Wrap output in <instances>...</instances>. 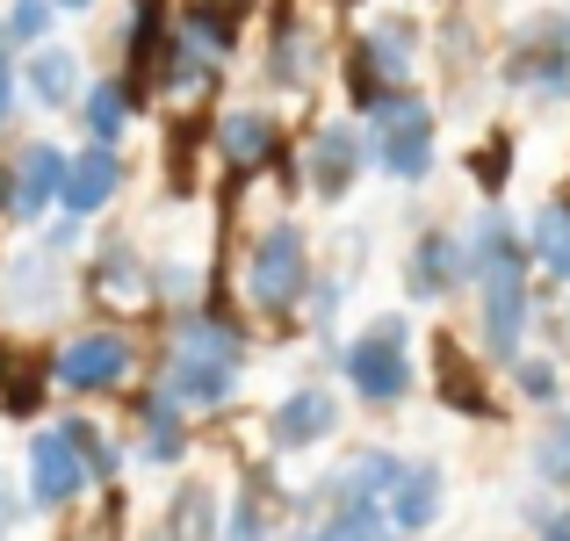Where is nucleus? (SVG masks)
<instances>
[{"instance_id":"obj_1","label":"nucleus","mask_w":570,"mask_h":541,"mask_svg":"<svg viewBox=\"0 0 570 541\" xmlns=\"http://www.w3.org/2000/svg\"><path fill=\"white\" fill-rule=\"evenodd\" d=\"M470 253H476V282H484V340H491V354H513L528 318H534V304H528V260L534 253L520 246V232L499 209L476 224Z\"/></svg>"},{"instance_id":"obj_2","label":"nucleus","mask_w":570,"mask_h":541,"mask_svg":"<svg viewBox=\"0 0 570 541\" xmlns=\"http://www.w3.org/2000/svg\"><path fill=\"white\" fill-rule=\"evenodd\" d=\"M238 361H246L238 325L209 318V311H188V318H174V340H167V397L174 404H224L238 390Z\"/></svg>"},{"instance_id":"obj_3","label":"nucleus","mask_w":570,"mask_h":541,"mask_svg":"<svg viewBox=\"0 0 570 541\" xmlns=\"http://www.w3.org/2000/svg\"><path fill=\"white\" fill-rule=\"evenodd\" d=\"M368 153L390 180H426L433 174V109L404 87L368 101Z\"/></svg>"},{"instance_id":"obj_4","label":"nucleus","mask_w":570,"mask_h":541,"mask_svg":"<svg viewBox=\"0 0 570 541\" xmlns=\"http://www.w3.org/2000/svg\"><path fill=\"white\" fill-rule=\"evenodd\" d=\"M311 289V246L296 224H267L261 238L246 246V304L261 318H282L296 311V296Z\"/></svg>"},{"instance_id":"obj_5","label":"nucleus","mask_w":570,"mask_h":541,"mask_svg":"<svg viewBox=\"0 0 570 541\" xmlns=\"http://www.w3.org/2000/svg\"><path fill=\"white\" fill-rule=\"evenodd\" d=\"M404 318H376L362 340L347 347V375H354V390H362L368 404H397L404 390H412V361H404Z\"/></svg>"},{"instance_id":"obj_6","label":"nucleus","mask_w":570,"mask_h":541,"mask_svg":"<svg viewBox=\"0 0 570 541\" xmlns=\"http://www.w3.org/2000/svg\"><path fill=\"white\" fill-rule=\"evenodd\" d=\"M66 159L51 138H29L22 153L8 159V217L14 224H43L58 209V195H66Z\"/></svg>"},{"instance_id":"obj_7","label":"nucleus","mask_w":570,"mask_h":541,"mask_svg":"<svg viewBox=\"0 0 570 541\" xmlns=\"http://www.w3.org/2000/svg\"><path fill=\"white\" fill-rule=\"evenodd\" d=\"M563 29L570 22H549V14L520 29L513 51H505V80H513V87H534V95H549V101L570 95V43H563Z\"/></svg>"},{"instance_id":"obj_8","label":"nucleus","mask_w":570,"mask_h":541,"mask_svg":"<svg viewBox=\"0 0 570 541\" xmlns=\"http://www.w3.org/2000/svg\"><path fill=\"white\" fill-rule=\"evenodd\" d=\"M130 368H138V347H130L124 333H109V325H101V333H72L51 361V375L66 390H116Z\"/></svg>"},{"instance_id":"obj_9","label":"nucleus","mask_w":570,"mask_h":541,"mask_svg":"<svg viewBox=\"0 0 570 541\" xmlns=\"http://www.w3.org/2000/svg\"><path fill=\"white\" fill-rule=\"evenodd\" d=\"M87 476H95V470H87L72 426H51V433L29 441V499H37V505H72L87 491Z\"/></svg>"},{"instance_id":"obj_10","label":"nucleus","mask_w":570,"mask_h":541,"mask_svg":"<svg viewBox=\"0 0 570 541\" xmlns=\"http://www.w3.org/2000/svg\"><path fill=\"white\" fill-rule=\"evenodd\" d=\"M116 188H124V153L87 138L80 153L66 159V195H58V209H66V217H101V209L116 203Z\"/></svg>"},{"instance_id":"obj_11","label":"nucleus","mask_w":570,"mask_h":541,"mask_svg":"<svg viewBox=\"0 0 570 541\" xmlns=\"http://www.w3.org/2000/svg\"><path fill=\"white\" fill-rule=\"evenodd\" d=\"M362 159H368V138H362V130H347V124H325L318 138L304 145V174H311V188H318L325 203H340V195L354 188Z\"/></svg>"},{"instance_id":"obj_12","label":"nucleus","mask_w":570,"mask_h":541,"mask_svg":"<svg viewBox=\"0 0 570 541\" xmlns=\"http://www.w3.org/2000/svg\"><path fill=\"white\" fill-rule=\"evenodd\" d=\"M470 275H476V253H470V238H455V232H426L412 246V267H404L412 296H448V289H462Z\"/></svg>"},{"instance_id":"obj_13","label":"nucleus","mask_w":570,"mask_h":541,"mask_svg":"<svg viewBox=\"0 0 570 541\" xmlns=\"http://www.w3.org/2000/svg\"><path fill=\"white\" fill-rule=\"evenodd\" d=\"M267 433H275V447H318L325 433H340V397L318 383L289 390V397L267 412Z\"/></svg>"},{"instance_id":"obj_14","label":"nucleus","mask_w":570,"mask_h":541,"mask_svg":"<svg viewBox=\"0 0 570 541\" xmlns=\"http://www.w3.org/2000/svg\"><path fill=\"white\" fill-rule=\"evenodd\" d=\"M275 153H282V130H275V116H267V109H232V116H217V159H224L232 174H261Z\"/></svg>"},{"instance_id":"obj_15","label":"nucleus","mask_w":570,"mask_h":541,"mask_svg":"<svg viewBox=\"0 0 570 541\" xmlns=\"http://www.w3.org/2000/svg\"><path fill=\"white\" fill-rule=\"evenodd\" d=\"M80 87H87V72H80V51H72V43H37V51H29L22 95L37 101V109H72Z\"/></svg>"},{"instance_id":"obj_16","label":"nucleus","mask_w":570,"mask_h":541,"mask_svg":"<svg viewBox=\"0 0 570 541\" xmlns=\"http://www.w3.org/2000/svg\"><path fill=\"white\" fill-rule=\"evenodd\" d=\"M72 109H80V124H87V138H95V145H116V138L130 130V109H138V87H130V80H87Z\"/></svg>"},{"instance_id":"obj_17","label":"nucleus","mask_w":570,"mask_h":541,"mask_svg":"<svg viewBox=\"0 0 570 541\" xmlns=\"http://www.w3.org/2000/svg\"><path fill=\"white\" fill-rule=\"evenodd\" d=\"M58 304V253L51 246H29L8 260V311H22V318H37V311Z\"/></svg>"},{"instance_id":"obj_18","label":"nucleus","mask_w":570,"mask_h":541,"mask_svg":"<svg viewBox=\"0 0 570 541\" xmlns=\"http://www.w3.org/2000/svg\"><path fill=\"white\" fill-rule=\"evenodd\" d=\"M383 513L397 520L404 534L433 528V520H441V470H433V462H412V470L397 476V491H390V505H383Z\"/></svg>"},{"instance_id":"obj_19","label":"nucleus","mask_w":570,"mask_h":541,"mask_svg":"<svg viewBox=\"0 0 570 541\" xmlns=\"http://www.w3.org/2000/svg\"><path fill=\"white\" fill-rule=\"evenodd\" d=\"M145 289H153V275H145V260L130 246H101L95 253V296L101 304H138Z\"/></svg>"},{"instance_id":"obj_20","label":"nucleus","mask_w":570,"mask_h":541,"mask_svg":"<svg viewBox=\"0 0 570 541\" xmlns=\"http://www.w3.org/2000/svg\"><path fill=\"white\" fill-rule=\"evenodd\" d=\"M528 253H534V260H542L557 282H570V195L542 203V217H534V232H528Z\"/></svg>"},{"instance_id":"obj_21","label":"nucleus","mask_w":570,"mask_h":541,"mask_svg":"<svg viewBox=\"0 0 570 541\" xmlns=\"http://www.w3.org/2000/svg\"><path fill=\"white\" fill-rule=\"evenodd\" d=\"M311 29L304 22H289V29H275V43H267V80L275 87H289V95H304L311 87Z\"/></svg>"},{"instance_id":"obj_22","label":"nucleus","mask_w":570,"mask_h":541,"mask_svg":"<svg viewBox=\"0 0 570 541\" xmlns=\"http://www.w3.org/2000/svg\"><path fill=\"white\" fill-rule=\"evenodd\" d=\"M58 29V0H8L0 8V43L8 51H37V43H51Z\"/></svg>"},{"instance_id":"obj_23","label":"nucleus","mask_w":570,"mask_h":541,"mask_svg":"<svg viewBox=\"0 0 570 541\" xmlns=\"http://www.w3.org/2000/svg\"><path fill=\"white\" fill-rule=\"evenodd\" d=\"M159 541H217V491L188 484L181 499L167 505V528H159Z\"/></svg>"},{"instance_id":"obj_24","label":"nucleus","mask_w":570,"mask_h":541,"mask_svg":"<svg viewBox=\"0 0 570 541\" xmlns=\"http://www.w3.org/2000/svg\"><path fill=\"white\" fill-rule=\"evenodd\" d=\"M304 541H383V505L368 499H333V520Z\"/></svg>"},{"instance_id":"obj_25","label":"nucleus","mask_w":570,"mask_h":541,"mask_svg":"<svg viewBox=\"0 0 570 541\" xmlns=\"http://www.w3.org/2000/svg\"><path fill=\"white\" fill-rule=\"evenodd\" d=\"M181 447L188 441H181V419H174V397L159 390V397L145 404V455H153V462H174Z\"/></svg>"},{"instance_id":"obj_26","label":"nucleus","mask_w":570,"mask_h":541,"mask_svg":"<svg viewBox=\"0 0 570 541\" xmlns=\"http://www.w3.org/2000/svg\"><path fill=\"white\" fill-rule=\"evenodd\" d=\"M441 397H448V404H462V412H491V397L476 390L470 361H462L455 347H448V340H441Z\"/></svg>"},{"instance_id":"obj_27","label":"nucleus","mask_w":570,"mask_h":541,"mask_svg":"<svg viewBox=\"0 0 570 541\" xmlns=\"http://www.w3.org/2000/svg\"><path fill=\"white\" fill-rule=\"evenodd\" d=\"M534 470H542V484H570V419L542 433V447H534Z\"/></svg>"},{"instance_id":"obj_28","label":"nucleus","mask_w":570,"mask_h":541,"mask_svg":"<svg viewBox=\"0 0 570 541\" xmlns=\"http://www.w3.org/2000/svg\"><path fill=\"white\" fill-rule=\"evenodd\" d=\"M224 541H267V499H261V491H246V499L232 505V528H224Z\"/></svg>"},{"instance_id":"obj_29","label":"nucleus","mask_w":570,"mask_h":541,"mask_svg":"<svg viewBox=\"0 0 570 541\" xmlns=\"http://www.w3.org/2000/svg\"><path fill=\"white\" fill-rule=\"evenodd\" d=\"M14 109H22V72H14V51L0 43V130L14 124Z\"/></svg>"},{"instance_id":"obj_30","label":"nucleus","mask_w":570,"mask_h":541,"mask_svg":"<svg viewBox=\"0 0 570 541\" xmlns=\"http://www.w3.org/2000/svg\"><path fill=\"white\" fill-rule=\"evenodd\" d=\"M72 441H80V455H87V470H101L109 476L116 470V447L101 441V426H80V419H72Z\"/></svg>"},{"instance_id":"obj_31","label":"nucleus","mask_w":570,"mask_h":541,"mask_svg":"<svg viewBox=\"0 0 570 541\" xmlns=\"http://www.w3.org/2000/svg\"><path fill=\"white\" fill-rule=\"evenodd\" d=\"M513 375H520V390H528V397H542V404L557 397V368H549V361H520Z\"/></svg>"},{"instance_id":"obj_32","label":"nucleus","mask_w":570,"mask_h":541,"mask_svg":"<svg viewBox=\"0 0 570 541\" xmlns=\"http://www.w3.org/2000/svg\"><path fill=\"white\" fill-rule=\"evenodd\" d=\"M43 246H51V253H72V246H80V217H58V224H51V238H43Z\"/></svg>"},{"instance_id":"obj_33","label":"nucleus","mask_w":570,"mask_h":541,"mask_svg":"<svg viewBox=\"0 0 570 541\" xmlns=\"http://www.w3.org/2000/svg\"><path fill=\"white\" fill-rule=\"evenodd\" d=\"M8 534H14V484L0 476V541H8Z\"/></svg>"},{"instance_id":"obj_34","label":"nucleus","mask_w":570,"mask_h":541,"mask_svg":"<svg viewBox=\"0 0 570 541\" xmlns=\"http://www.w3.org/2000/svg\"><path fill=\"white\" fill-rule=\"evenodd\" d=\"M542 541H570V513H557V520H542Z\"/></svg>"},{"instance_id":"obj_35","label":"nucleus","mask_w":570,"mask_h":541,"mask_svg":"<svg viewBox=\"0 0 570 541\" xmlns=\"http://www.w3.org/2000/svg\"><path fill=\"white\" fill-rule=\"evenodd\" d=\"M203 8H217V14H232V22H238V8H246V0H203Z\"/></svg>"},{"instance_id":"obj_36","label":"nucleus","mask_w":570,"mask_h":541,"mask_svg":"<svg viewBox=\"0 0 570 541\" xmlns=\"http://www.w3.org/2000/svg\"><path fill=\"white\" fill-rule=\"evenodd\" d=\"M87 8H95V0H58V14H87Z\"/></svg>"},{"instance_id":"obj_37","label":"nucleus","mask_w":570,"mask_h":541,"mask_svg":"<svg viewBox=\"0 0 570 541\" xmlns=\"http://www.w3.org/2000/svg\"><path fill=\"white\" fill-rule=\"evenodd\" d=\"M0 209H8V159H0Z\"/></svg>"}]
</instances>
